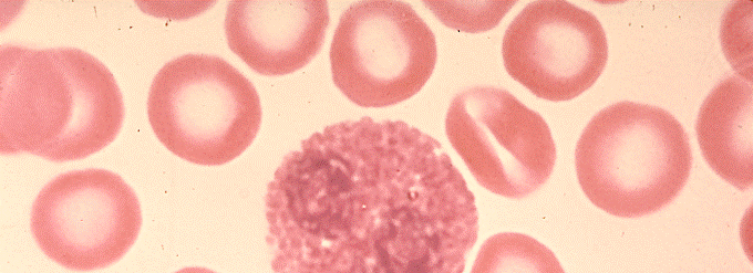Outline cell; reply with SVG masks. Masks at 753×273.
I'll list each match as a JSON object with an SVG mask.
<instances>
[{"label":"cell","mask_w":753,"mask_h":273,"mask_svg":"<svg viewBox=\"0 0 753 273\" xmlns=\"http://www.w3.org/2000/svg\"><path fill=\"white\" fill-rule=\"evenodd\" d=\"M142 212L135 191L110 170L61 174L38 193L31 233L52 261L73 271L107 267L135 243Z\"/></svg>","instance_id":"52a82bcc"},{"label":"cell","mask_w":753,"mask_h":273,"mask_svg":"<svg viewBox=\"0 0 753 273\" xmlns=\"http://www.w3.org/2000/svg\"><path fill=\"white\" fill-rule=\"evenodd\" d=\"M147 116L158 140L174 155L219 166L241 155L261 123L252 83L224 59L184 54L162 66L147 97Z\"/></svg>","instance_id":"277c9868"},{"label":"cell","mask_w":753,"mask_h":273,"mask_svg":"<svg viewBox=\"0 0 753 273\" xmlns=\"http://www.w3.org/2000/svg\"><path fill=\"white\" fill-rule=\"evenodd\" d=\"M472 273L564 272L556 255L536 239L515 232H501L481 245Z\"/></svg>","instance_id":"8fae6325"},{"label":"cell","mask_w":753,"mask_h":273,"mask_svg":"<svg viewBox=\"0 0 753 273\" xmlns=\"http://www.w3.org/2000/svg\"><path fill=\"white\" fill-rule=\"evenodd\" d=\"M329 22L326 0H231L224 25L237 56L255 72L276 76L311 62Z\"/></svg>","instance_id":"9c48e42d"},{"label":"cell","mask_w":753,"mask_h":273,"mask_svg":"<svg viewBox=\"0 0 753 273\" xmlns=\"http://www.w3.org/2000/svg\"><path fill=\"white\" fill-rule=\"evenodd\" d=\"M502 57L508 75L535 96L570 101L590 88L608 61L599 20L565 0L526 4L507 27Z\"/></svg>","instance_id":"ba28073f"},{"label":"cell","mask_w":753,"mask_h":273,"mask_svg":"<svg viewBox=\"0 0 753 273\" xmlns=\"http://www.w3.org/2000/svg\"><path fill=\"white\" fill-rule=\"evenodd\" d=\"M265 206L276 272L461 273L478 237L461 171L402 120L312 134L283 157Z\"/></svg>","instance_id":"6da1fadb"},{"label":"cell","mask_w":753,"mask_h":273,"mask_svg":"<svg viewBox=\"0 0 753 273\" xmlns=\"http://www.w3.org/2000/svg\"><path fill=\"white\" fill-rule=\"evenodd\" d=\"M695 132L703 158L722 179L744 191L753 185V88L731 75L704 98Z\"/></svg>","instance_id":"30bf717a"},{"label":"cell","mask_w":753,"mask_h":273,"mask_svg":"<svg viewBox=\"0 0 753 273\" xmlns=\"http://www.w3.org/2000/svg\"><path fill=\"white\" fill-rule=\"evenodd\" d=\"M692 166L689 137L668 111L630 101L599 111L575 149L580 188L599 209L639 218L672 202Z\"/></svg>","instance_id":"3957f363"},{"label":"cell","mask_w":753,"mask_h":273,"mask_svg":"<svg viewBox=\"0 0 753 273\" xmlns=\"http://www.w3.org/2000/svg\"><path fill=\"white\" fill-rule=\"evenodd\" d=\"M124 119L111 71L75 48L0 49V150L51 161L83 159L110 145Z\"/></svg>","instance_id":"7a4b0ae2"},{"label":"cell","mask_w":753,"mask_h":273,"mask_svg":"<svg viewBox=\"0 0 753 273\" xmlns=\"http://www.w3.org/2000/svg\"><path fill=\"white\" fill-rule=\"evenodd\" d=\"M423 3L445 27L464 33H479L497 27L516 1L424 0Z\"/></svg>","instance_id":"7c38bea8"},{"label":"cell","mask_w":753,"mask_h":273,"mask_svg":"<svg viewBox=\"0 0 753 273\" xmlns=\"http://www.w3.org/2000/svg\"><path fill=\"white\" fill-rule=\"evenodd\" d=\"M445 134L475 180L508 199H523L550 177L556 145L546 120L506 90L474 86L456 94Z\"/></svg>","instance_id":"8992f818"},{"label":"cell","mask_w":753,"mask_h":273,"mask_svg":"<svg viewBox=\"0 0 753 273\" xmlns=\"http://www.w3.org/2000/svg\"><path fill=\"white\" fill-rule=\"evenodd\" d=\"M332 80L361 107H386L414 96L437 59L434 33L400 0H363L340 17L330 45Z\"/></svg>","instance_id":"5b68a950"}]
</instances>
